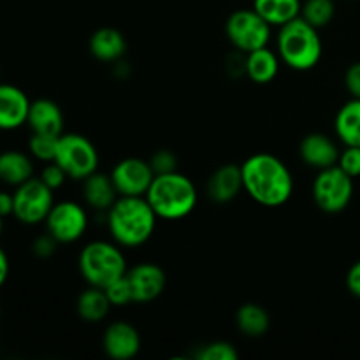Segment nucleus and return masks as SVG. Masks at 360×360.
<instances>
[{
	"instance_id": "f257e3e1",
	"label": "nucleus",
	"mask_w": 360,
	"mask_h": 360,
	"mask_svg": "<svg viewBox=\"0 0 360 360\" xmlns=\"http://www.w3.org/2000/svg\"><path fill=\"white\" fill-rule=\"evenodd\" d=\"M243 190L266 207H280L294 195V176L281 158L271 153H255L241 164Z\"/></svg>"
},
{
	"instance_id": "f03ea898",
	"label": "nucleus",
	"mask_w": 360,
	"mask_h": 360,
	"mask_svg": "<svg viewBox=\"0 0 360 360\" xmlns=\"http://www.w3.org/2000/svg\"><path fill=\"white\" fill-rule=\"evenodd\" d=\"M158 217L146 197L120 195L105 211V224L112 241L122 248L146 245L155 234Z\"/></svg>"
},
{
	"instance_id": "7ed1b4c3",
	"label": "nucleus",
	"mask_w": 360,
	"mask_h": 360,
	"mask_svg": "<svg viewBox=\"0 0 360 360\" xmlns=\"http://www.w3.org/2000/svg\"><path fill=\"white\" fill-rule=\"evenodd\" d=\"M144 197L157 213L158 220L174 221L192 214L199 200V192L188 176L174 171L155 176Z\"/></svg>"
},
{
	"instance_id": "20e7f679",
	"label": "nucleus",
	"mask_w": 360,
	"mask_h": 360,
	"mask_svg": "<svg viewBox=\"0 0 360 360\" xmlns=\"http://www.w3.org/2000/svg\"><path fill=\"white\" fill-rule=\"evenodd\" d=\"M276 51L283 65L297 72H306L319 65L323 55L322 37L319 28L297 16L280 27L276 35Z\"/></svg>"
},
{
	"instance_id": "39448f33",
	"label": "nucleus",
	"mask_w": 360,
	"mask_h": 360,
	"mask_svg": "<svg viewBox=\"0 0 360 360\" xmlns=\"http://www.w3.org/2000/svg\"><path fill=\"white\" fill-rule=\"evenodd\" d=\"M77 267L83 280L91 287L98 288L109 287L112 281L125 276L129 271L122 246L118 243L104 241V239L91 241L83 246L77 259Z\"/></svg>"
},
{
	"instance_id": "423d86ee",
	"label": "nucleus",
	"mask_w": 360,
	"mask_h": 360,
	"mask_svg": "<svg viewBox=\"0 0 360 360\" xmlns=\"http://www.w3.org/2000/svg\"><path fill=\"white\" fill-rule=\"evenodd\" d=\"M98 150L88 137L76 132H63L56 144L55 162L70 179L83 181L98 171Z\"/></svg>"
},
{
	"instance_id": "0eeeda50",
	"label": "nucleus",
	"mask_w": 360,
	"mask_h": 360,
	"mask_svg": "<svg viewBox=\"0 0 360 360\" xmlns=\"http://www.w3.org/2000/svg\"><path fill=\"white\" fill-rule=\"evenodd\" d=\"M311 195L315 206L323 213H341L354 199V178H350L340 165L322 169L313 179Z\"/></svg>"
},
{
	"instance_id": "6e6552de",
	"label": "nucleus",
	"mask_w": 360,
	"mask_h": 360,
	"mask_svg": "<svg viewBox=\"0 0 360 360\" xmlns=\"http://www.w3.org/2000/svg\"><path fill=\"white\" fill-rule=\"evenodd\" d=\"M271 25L255 9H239L229 16L225 34L238 51L250 53L271 41Z\"/></svg>"
},
{
	"instance_id": "1a4fd4ad",
	"label": "nucleus",
	"mask_w": 360,
	"mask_h": 360,
	"mask_svg": "<svg viewBox=\"0 0 360 360\" xmlns=\"http://www.w3.org/2000/svg\"><path fill=\"white\" fill-rule=\"evenodd\" d=\"M14 218L25 225H39L46 220L55 204L53 190L41 178H32L21 183L13 192Z\"/></svg>"
},
{
	"instance_id": "9d476101",
	"label": "nucleus",
	"mask_w": 360,
	"mask_h": 360,
	"mask_svg": "<svg viewBox=\"0 0 360 360\" xmlns=\"http://www.w3.org/2000/svg\"><path fill=\"white\" fill-rule=\"evenodd\" d=\"M46 232L53 236L60 245L79 241L88 229V213L83 204L76 200H60L53 204L44 220Z\"/></svg>"
},
{
	"instance_id": "9b49d317",
	"label": "nucleus",
	"mask_w": 360,
	"mask_h": 360,
	"mask_svg": "<svg viewBox=\"0 0 360 360\" xmlns=\"http://www.w3.org/2000/svg\"><path fill=\"white\" fill-rule=\"evenodd\" d=\"M111 179L116 186L118 195L144 197L155 179V172L150 162L137 157H129L120 160L112 167Z\"/></svg>"
},
{
	"instance_id": "f8f14e48",
	"label": "nucleus",
	"mask_w": 360,
	"mask_h": 360,
	"mask_svg": "<svg viewBox=\"0 0 360 360\" xmlns=\"http://www.w3.org/2000/svg\"><path fill=\"white\" fill-rule=\"evenodd\" d=\"M125 276L132 288L134 302L137 304L155 301L164 294L165 287H167V274L160 266L153 262L137 264L127 271Z\"/></svg>"
},
{
	"instance_id": "ddd939ff",
	"label": "nucleus",
	"mask_w": 360,
	"mask_h": 360,
	"mask_svg": "<svg viewBox=\"0 0 360 360\" xmlns=\"http://www.w3.org/2000/svg\"><path fill=\"white\" fill-rule=\"evenodd\" d=\"M141 334L132 323L112 322L105 327L102 336V350L109 359L130 360L141 352Z\"/></svg>"
},
{
	"instance_id": "4468645a",
	"label": "nucleus",
	"mask_w": 360,
	"mask_h": 360,
	"mask_svg": "<svg viewBox=\"0 0 360 360\" xmlns=\"http://www.w3.org/2000/svg\"><path fill=\"white\" fill-rule=\"evenodd\" d=\"M340 146L336 141L322 132H311L302 137L299 144V157L308 167L322 171V169L338 165L340 160Z\"/></svg>"
},
{
	"instance_id": "2eb2a0df",
	"label": "nucleus",
	"mask_w": 360,
	"mask_h": 360,
	"mask_svg": "<svg viewBox=\"0 0 360 360\" xmlns=\"http://www.w3.org/2000/svg\"><path fill=\"white\" fill-rule=\"evenodd\" d=\"M30 104L21 88L0 83V130H16L27 125Z\"/></svg>"
},
{
	"instance_id": "dca6fc26",
	"label": "nucleus",
	"mask_w": 360,
	"mask_h": 360,
	"mask_svg": "<svg viewBox=\"0 0 360 360\" xmlns=\"http://www.w3.org/2000/svg\"><path fill=\"white\" fill-rule=\"evenodd\" d=\"M210 199L217 204H229L236 199L243 190L241 165L224 164L210 176L206 185Z\"/></svg>"
},
{
	"instance_id": "f3484780",
	"label": "nucleus",
	"mask_w": 360,
	"mask_h": 360,
	"mask_svg": "<svg viewBox=\"0 0 360 360\" xmlns=\"http://www.w3.org/2000/svg\"><path fill=\"white\" fill-rule=\"evenodd\" d=\"M27 125L35 134L48 136H62L63 134V112L55 101L37 98L30 104Z\"/></svg>"
},
{
	"instance_id": "a211bd4d",
	"label": "nucleus",
	"mask_w": 360,
	"mask_h": 360,
	"mask_svg": "<svg viewBox=\"0 0 360 360\" xmlns=\"http://www.w3.org/2000/svg\"><path fill=\"white\" fill-rule=\"evenodd\" d=\"M88 46H90L91 56L105 63L120 62L127 53L125 35L112 27H102L95 30Z\"/></svg>"
},
{
	"instance_id": "6ab92c4d",
	"label": "nucleus",
	"mask_w": 360,
	"mask_h": 360,
	"mask_svg": "<svg viewBox=\"0 0 360 360\" xmlns=\"http://www.w3.org/2000/svg\"><path fill=\"white\" fill-rule=\"evenodd\" d=\"M118 192L112 183L111 174H104V172L95 171L88 178L83 179V199L88 207L95 211L105 213L109 207L115 204L118 199Z\"/></svg>"
},
{
	"instance_id": "aec40b11",
	"label": "nucleus",
	"mask_w": 360,
	"mask_h": 360,
	"mask_svg": "<svg viewBox=\"0 0 360 360\" xmlns=\"http://www.w3.org/2000/svg\"><path fill=\"white\" fill-rule=\"evenodd\" d=\"M280 67V55L267 46L245 55V74L257 84H267L276 79Z\"/></svg>"
},
{
	"instance_id": "412c9836",
	"label": "nucleus",
	"mask_w": 360,
	"mask_h": 360,
	"mask_svg": "<svg viewBox=\"0 0 360 360\" xmlns=\"http://www.w3.org/2000/svg\"><path fill=\"white\" fill-rule=\"evenodd\" d=\"M111 301H109L108 294H105L104 288L91 287L88 285L86 290L81 292L77 295L76 301V311L83 322L88 323H98L102 320L108 319V315L111 313Z\"/></svg>"
},
{
	"instance_id": "4be33fe9",
	"label": "nucleus",
	"mask_w": 360,
	"mask_h": 360,
	"mask_svg": "<svg viewBox=\"0 0 360 360\" xmlns=\"http://www.w3.org/2000/svg\"><path fill=\"white\" fill-rule=\"evenodd\" d=\"M34 178V162L27 153L18 150H7L0 153V181L11 186Z\"/></svg>"
},
{
	"instance_id": "5701e85b",
	"label": "nucleus",
	"mask_w": 360,
	"mask_h": 360,
	"mask_svg": "<svg viewBox=\"0 0 360 360\" xmlns=\"http://www.w3.org/2000/svg\"><path fill=\"white\" fill-rule=\"evenodd\" d=\"M334 130L345 146L360 148V98H352L341 105L334 120Z\"/></svg>"
},
{
	"instance_id": "b1692460",
	"label": "nucleus",
	"mask_w": 360,
	"mask_h": 360,
	"mask_svg": "<svg viewBox=\"0 0 360 360\" xmlns=\"http://www.w3.org/2000/svg\"><path fill=\"white\" fill-rule=\"evenodd\" d=\"M236 326L246 338H262L271 327V316L257 302H245L236 313Z\"/></svg>"
},
{
	"instance_id": "393cba45",
	"label": "nucleus",
	"mask_w": 360,
	"mask_h": 360,
	"mask_svg": "<svg viewBox=\"0 0 360 360\" xmlns=\"http://www.w3.org/2000/svg\"><path fill=\"white\" fill-rule=\"evenodd\" d=\"M301 0H253V9L278 28L301 16Z\"/></svg>"
},
{
	"instance_id": "a878e982",
	"label": "nucleus",
	"mask_w": 360,
	"mask_h": 360,
	"mask_svg": "<svg viewBox=\"0 0 360 360\" xmlns=\"http://www.w3.org/2000/svg\"><path fill=\"white\" fill-rule=\"evenodd\" d=\"M336 14L334 0H306L301 7V18H304L315 28H323L333 21Z\"/></svg>"
},
{
	"instance_id": "bb28decb",
	"label": "nucleus",
	"mask_w": 360,
	"mask_h": 360,
	"mask_svg": "<svg viewBox=\"0 0 360 360\" xmlns=\"http://www.w3.org/2000/svg\"><path fill=\"white\" fill-rule=\"evenodd\" d=\"M60 136H48V134H35L32 132L28 139V151L35 160H41L44 164L55 160L56 144H58Z\"/></svg>"
},
{
	"instance_id": "cd10ccee",
	"label": "nucleus",
	"mask_w": 360,
	"mask_h": 360,
	"mask_svg": "<svg viewBox=\"0 0 360 360\" xmlns=\"http://www.w3.org/2000/svg\"><path fill=\"white\" fill-rule=\"evenodd\" d=\"M193 357L199 360H238L239 352L227 341H211L200 347Z\"/></svg>"
},
{
	"instance_id": "c85d7f7f",
	"label": "nucleus",
	"mask_w": 360,
	"mask_h": 360,
	"mask_svg": "<svg viewBox=\"0 0 360 360\" xmlns=\"http://www.w3.org/2000/svg\"><path fill=\"white\" fill-rule=\"evenodd\" d=\"M104 290L105 294H108L109 301H111L112 308H123V306H129L134 302L132 288H130L127 276L112 281V283L109 285V287H105Z\"/></svg>"
},
{
	"instance_id": "c756f323",
	"label": "nucleus",
	"mask_w": 360,
	"mask_h": 360,
	"mask_svg": "<svg viewBox=\"0 0 360 360\" xmlns=\"http://www.w3.org/2000/svg\"><path fill=\"white\" fill-rule=\"evenodd\" d=\"M151 169H153L155 176L157 174H167V172L178 171V158L171 150H158L151 155L150 160Z\"/></svg>"
},
{
	"instance_id": "7c9ffc66",
	"label": "nucleus",
	"mask_w": 360,
	"mask_h": 360,
	"mask_svg": "<svg viewBox=\"0 0 360 360\" xmlns=\"http://www.w3.org/2000/svg\"><path fill=\"white\" fill-rule=\"evenodd\" d=\"M338 165L347 172L350 178H359L360 176V148L359 146H345L340 153Z\"/></svg>"
},
{
	"instance_id": "2f4dec72",
	"label": "nucleus",
	"mask_w": 360,
	"mask_h": 360,
	"mask_svg": "<svg viewBox=\"0 0 360 360\" xmlns=\"http://www.w3.org/2000/svg\"><path fill=\"white\" fill-rule=\"evenodd\" d=\"M39 178L42 179V183H44V185H48L49 188L55 192V190L62 188L63 183H65V179L69 178V176H67V172L63 171V169L60 167L55 160H53V162H48V164L42 167L41 176H39Z\"/></svg>"
},
{
	"instance_id": "473e14b6",
	"label": "nucleus",
	"mask_w": 360,
	"mask_h": 360,
	"mask_svg": "<svg viewBox=\"0 0 360 360\" xmlns=\"http://www.w3.org/2000/svg\"><path fill=\"white\" fill-rule=\"evenodd\" d=\"M58 245L60 243L56 241L49 232H46V234L39 236V238L35 239L34 245H32V252H34V255L39 257V259H49V257L56 252V246Z\"/></svg>"
},
{
	"instance_id": "72a5a7b5",
	"label": "nucleus",
	"mask_w": 360,
	"mask_h": 360,
	"mask_svg": "<svg viewBox=\"0 0 360 360\" xmlns=\"http://www.w3.org/2000/svg\"><path fill=\"white\" fill-rule=\"evenodd\" d=\"M345 86L352 98H360V62L352 63L345 72Z\"/></svg>"
},
{
	"instance_id": "f704fd0d",
	"label": "nucleus",
	"mask_w": 360,
	"mask_h": 360,
	"mask_svg": "<svg viewBox=\"0 0 360 360\" xmlns=\"http://www.w3.org/2000/svg\"><path fill=\"white\" fill-rule=\"evenodd\" d=\"M347 288L352 295L360 299V260L354 264L347 273Z\"/></svg>"
},
{
	"instance_id": "c9c22d12",
	"label": "nucleus",
	"mask_w": 360,
	"mask_h": 360,
	"mask_svg": "<svg viewBox=\"0 0 360 360\" xmlns=\"http://www.w3.org/2000/svg\"><path fill=\"white\" fill-rule=\"evenodd\" d=\"M14 213V195L0 190V217H11Z\"/></svg>"
},
{
	"instance_id": "e433bc0d",
	"label": "nucleus",
	"mask_w": 360,
	"mask_h": 360,
	"mask_svg": "<svg viewBox=\"0 0 360 360\" xmlns=\"http://www.w3.org/2000/svg\"><path fill=\"white\" fill-rule=\"evenodd\" d=\"M7 276H9V257L0 248V287L6 283Z\"/></svg>"
},
{
	"instance_id": "4c0bfd02",
	"label": "nucleus",
	"mask_w": 360,
	"mask_h": 360,
	"mask_svg": "<svg viewBox=\"0 0 360 360\" xmlns=\"http://www.w3.org/2000/svg\"><path fill=\"white\" fill-rule=\"evenodd\" d=\"M4 231V217H0V234H2Z\"/></svg>"
},
{
	"instance_id": "58836bf2",
	"label": "nucleus",
	"mask_w": 360,
	"mask_h": 360,
	"mask_svg": "<svg viewBox=\"0 0 360 360\" xmlns=\"http://www.w3.org/2000/svg\"><path fill=\"white\" fill-rule=\"evenodd\" d=\"M0 183H2V181H0Z\"/></svg>"
}]
</instances>
